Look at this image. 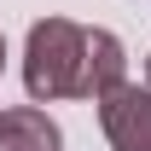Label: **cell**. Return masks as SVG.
Wrapping results in <instances>:
<instances>
[{"mask_svg": "<svg viewBox=\"0 0 151 151\" xmlns=\"http://www.w3.org/2000/svg\"><path fill=\"white\" fill-rule=\"evenodd\" d=\"M81 52H87V29L70 18H41L23 47V87L35 105L52 99H81Z\"/></svg>", "mask_w": 151, "mask_h": 151, "instance_id": "cell-1", "label": "cell"}, {"mask_svg": "<svg viewBox=\"0 0 151 151\" xmlns=\"http://www.w3.org/2000/svg\"><path fill=\"white\" fill-rule=\"evenodd\" d=\"M0 64H6V41H0Z\"/></svg>", "mask_w": 151, "mask_h": 151, "instance_id": "cell-5", "label": "cell"}, {"mask_svg": "<svg viewBox=\"0 0 151 151\" xmlns=\"http://www.w3.org/2000/svg\"><path fill=\"white\" fill-rule=\"evenodd\" d=\"M0 151H64V134L47 111L18 105V111H0Z\"/></svg>", "mask_w": 151, "mask_h": 151, "instance_id": "cell-4", "label": "cell"}, {"mask_svg": "<svg viewBox=\"0 0 151 151\" xmlns=\"http://www.w3.org/2000/svg\"><path fill=\"white\" fill-rule=\"evenodd\" d=\"M145 76H151V58H145Z\"/></svg>", "mask_w": 151, "mask_h": 151, "instance_id": "cell-6", "label": "cell"}, {"mask_svg": "<svg viewBox=\"0 0 151 151\" xmlns=\"http://www.w3.org/2000/svg\"><path fill=\"white\" fill-rule=\"evenodd\" d=\"M128 81V52L111 29H87V52H81V99H105L111 87Z\"/></svg>", "mask_w": 151, "mask_h": 151, "instance_id": "cell-3", "label": "cell"}, {"mask_svg": "<svg viewBox=\"0 0 151 151\" xmlns=\"http://www.w3.org/2000/svg\"><path fill=\"white\" fill-rule=\"evenodd\" d=\"M99 128L111 151H151V87H111L99 99Z\"/></svg>", "mask_w": 151, "mask_h": 151, "instance_id": "cell-2", "label": "cell"}]
</instances>
